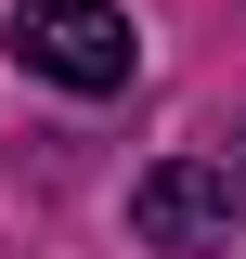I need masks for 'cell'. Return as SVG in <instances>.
<instances>
[{
  "label": "cell",
  "instance_id": "obj_1",
  "mask_svg": "<svg viewBox=\"0 0 246 259\" xmlns=\"http://www.w3.org/2000/svg\"><path fill=\"white\" fill-rule=\"evenodd\" d=\"M13 65L52 78V91H130L143 78V26L117 0H26L13 13Z\"/></svg>",
  "mask_w": 246,
  "mask_h": 259
},
{
  "label": "cell",
  "instance_id": "obj_2",
  "mask_svg": "<svg viewBox=\"0 0 246 259\" xmlns=\"http://www.w3.org/2000/svg\"><path fill=\"white\" fill-rule=\"evenodd\" d=\"M130 233L169 246V259H220L233 246V168H208V156L143 168V182H130Z\"/></svg>",
  "mask_w": 246,
  "mask_h": 259
},
{
  "label": "cell",
  "instance_id": "obj_3",
  "mask_svg": "<svg viewBox=\"0 0 246 259\" xmlns=\"http://www.w3.org/2000/svg\"><path fill=\"white\" fill-rule=\"evenodd\" d=\"M233 168H246V143H233Z\"/></svg>",
  "mask_w": 246,
  "mask_h": 259
}]
</instances>
